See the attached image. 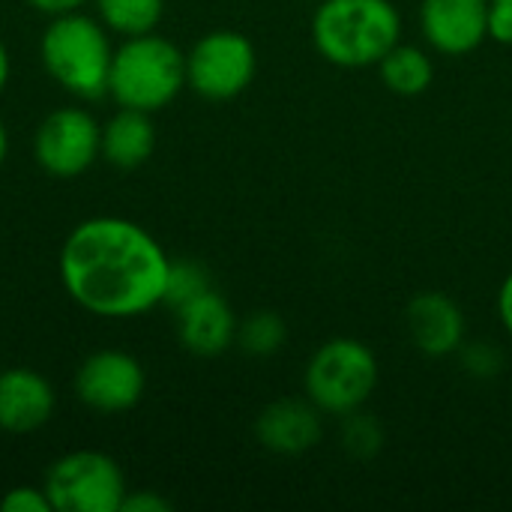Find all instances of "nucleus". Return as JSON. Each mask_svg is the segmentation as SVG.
<instances>
[{"label":"nucleus","mask_w":512,"mask_h":512,"mask_svg":"<svg viewBox=\"0 0 512 512\" xmlns=\"http://www.w3.org/2000/svg\"><path fill=\"white\" fill-rule=\"evenodd\" d=\"M171 258L132 219L93 216L78 222L57 255L60 285L75 306L105 321H126L165 303Z\"/></svg>","instance_id":"nucleus-1"},{"label":"nucleus","mask_w":512,"mask_h":512,"mask_svg":"<svg viewBox=\"0 0 512 512\" xmlns=\"http://www.w3.org/2000/svg\"><path fill=\"white\" fill-rule=\"evenodd\" d=\"M309 33L327 63L369 69L402 42V12L393 0H318Z\"/></svg>","instance_id":"nucleus-2"},{"label":"nucleus","mask_w":512,"mask_h":512,"mask_svg":"<svg viewBox=\"0 0 512 512\" xmlns=\"http://www.w3.org/2000/svg\"><path fill=\"white\" fill-rule=\"evenodd\" d=\"M39 57L51 81L81 102H96L108 96L114 45L108 27L84 12L51 15Z\"/></svg>","instance_id":"nucleus-3"},{"label":"nucleus","mask_w":512,"mask_h":512,"mask_svg":"<svg viewBox=\"0 0 512 512\" xmlns=\"http://www.w3.org/2000/svg\"><path fill=\"white\" fill-rule=\"evenodd\" d=\"M186 87V54L165 36L141 33L114 48L108 96L120 108L156 114Z\"/></svg>","instance_id":"nucleus-4"},{"label":"nucleus","mask_w":512,"mask_h":512,"mask_svg":"<svg viewBox=\"0 0 512 512\" xmlns=\"http://www.w3.org/2000/svg\"><path fill=\"white\" fill-rule=\"evenodd\" d=\"M378 378L381 366L375 351L354 336H336L312 351L303 372V390L324 417L342 420L366 408Z\"/></svg>","instance_id":"nucleus-5"},{"label":"nucleus","mask_w":512,"mask_h":512,"mask_svg":"<svg viewBox=\"0 0 512 512\" xmlns=\"http://www.w3.org/2000/svg\"><path fill=\"white\" fill-rule=\"evenodd\" d=\"M54 512H120L126 477L108 453L72 450L51 462L42 483Z\"/></svg>","instance_id":"nucleus-6"},{"label":"nucleus","mask_w":512,"mask_h":512,"mask_svg":"<svg viewBox=\"0 0 512 512\" xmlns=\"http://www.w3.org/2000/svg\"><path fill=\"white\" fill-rule=\"evenodd\" d=\"M258 72V51L237 30H210L186 54V87L207 102L237 99Z\"/></svg>","instance_id":"nucleus-7"},{"label":"nucleus","mask_w":512,"mask_h":512,"mask_svg":"<svg viewBox=\"0 0 512 512\" xmlns=\"http://www.w3.org/2000/svg\"><path fill=\"white\" fill-rule=\"evenodd\" d=\"M99 138L102 123L87 108H57L36 126L33 159L45 174L57 180H72L90 171L99 159Z\"/></svg>","instance_id":"nucleus-8"},{"label":"nucleus","mask_w":512,"mask_h":512,"mask_svg":"<svg viewBox=\"0 0 512 512\" xmlns=\"http://www.w3.org/2000/svg\"><path fill=\"white\" fill-rule=\"evenodd\" d=\"M147 375L144 366L117 348L93 351L81 360L75 372V396L84 408L99 414H123L135 408L144 396Z\"/></svg>","instance_id":"nucleus-9"},{"label":"nucleus","mask_w":512,"mask_h":512,"mask_svg":"<svg viewBox=\"0 0 512 512\" xmlns=\"http://www.w3.org/2000/svg\"><path fill=\"white\" fill-rule=\"evenodd\" d=\"M492 0H423L420 33L432 51L465 57L489 39Z\"/></svg>","instance_id":"nucleus-10"},{"label":"nucleus","mask_w":512,"mask_h":512,"mask_svg":"<svg viewBox=\"0 0 512 512\" xmlns=\"http://www.w3.org/2000/svg\"><path fill=\"white\" fill-rule=\"evenodd\" d=\"M405 330L411 345L426 357H456L468 342L462 306L441 291H423L411 297L405 309Z\"/></svg>","instance_id":"nucleus-11"},{"label":"nucleus","mask_w":512,"mask_h":512,"mask_svg":"<svg viewBox=\"0 0 512 512\" xmlns=\"http://www.w3.org/2000/svg\"><path fill=\"white\" fill-rule=\"evenodd\" d=\"M255 438L267 453L303 456L324 438V414L309 399H276L255 420Z\"/></svg>","instance_id":"nucleus-12"},{"label":"nucleus","mask_w":512,"mask_h":512,"mask_svg":"<svg viewBox=\"0 0 512 512\" xmlns=\"http://www.w3.org/2000/svg\"><path fill=\"white\" fill-rule=\"evenodd\" d=\"M57 408L54 387L45 375L27 366L0 369V429L27 435L42 429Z\"/></svg>","instance_id":"nucleus-13"},{"label":"nucleus","mask_w":512,"mask_h":512,"mask_svg":"<svg viewBox=\"0 0 512 512\" xmlns=\"http://www.w3.org/2000/svg\"><path fill=\"white\" fill-rule=\"evenodd\" d=\"M237 324L231 303L216 288L177 309L180 345L195 357H219L237 345Z\"/></svg>","instance_id":"nucleus-14"},{"label":"nucleus","mask_w":512,"mask_h":512,"mask_svg":"<svg viewBox=\"0 0 512 512\" xmlns=\"http://www.w3.org/2000/svg\"><path fill=\"white\" fill-rule=\"evenodd\" d=\"M156 150V126L147 111L135 108H117L102 123V138H99V159L120 171L141 168Z\"/></svg>","instance_id":"nucleus-15"},{"label":"nucleus","mask_w":512,"mask_h":512,"mask_svg":"<svg viewBox=\"0 0 512 512\" xmlns=\"http://www.w3.org/2000/svg\"><path fill=\"white\" fill-rule=\"evenodd\" d=\"M378 72H381L384 87L393 90L396 96H420L435 81V63H432V57L423 48L405 45V42H399L378 63Z\"/></svg>","instance_id":"nucleus-16"},{"label":"nucleus","mask_w":512,"mask_h":512,"mask_svg":"<svg viewBox=\"0 0 512 512\" xmlns=\"http://www.w3.org/2000/svg\"><path fill=\"white\" fill-rule=\"evenodd\" d=\"M99 21L120 39L153 33L165 15V0H93Z\"/></svg>","instance_id":"nucleus-17"},{"label":"nucleus","mask_w":512,"mask_h":512,"mask_svg":"<svg viewBox=\"0 0 512 512\" xmlns=\"http://www.w3.org/2000/svg\"><path fill=\"white\" fill-rule=\"evenodd\" d=\"M285 339H288V327L282 315L270 309L252 312L237 324V345L249 357H273L282 351Z\"/></svg>","instance_id":"nucleus-18"},{"label":"nucleus","mask_w":512,"mask_h":512,"mask_svg":"<svg viewBox=\"0 0 512 512\" xmlns=\"http://www.w3.org/2000/svg\"><path fill=\"white\" fill-rule=\"evenodd\" d=\"M213 288L210 270L195 261V258H177L168 267V282H165V306H171L174 312L186 303H192L195 297L207 294Z\"/></svg>","instance_id":"nucleus-19"},{"label":"nucleus","mask_w":512,"mask_h":512,"mask_svg":"<svg viewBox=\"0 0 512 512\" xmlns=\"http://www.w3.org/2000/svg\"><path fill=\"white\" fill-rule=\"evenodd\" d=\"M339 441H342V447H345L348 456L369 462V459H375V456L381 453V447H384V426H381L372 414H366V411L360 408V411L342 417Z\"/></svg>","instance_id":"nucleus-20"},{"label":"nucleus","mask_w":512,"mask_h":512,"mask_svg":"<svg viewBox=\"0 0 512 512\" xmlns=\"http://www.w3.org/2000/svg\"><path fill=\"white\" fill-rule=\"evenodd\" d=\"M456 357H459L462 372L477 378V381L498 378L504 369V351L492 342H465Z\"/></svg>","instance_id":"nucleus-21"},{"label":"nucleus","mask_w":512,"mask_h":512,"mask_svg":"<svg viewBox=\"0 0 512 512\" xmlns=\"http://www.w3.org/2000/svg\"><path fill=\"white\" fill-rule=\"evenodd\" d=\"M3 512H54L42 486H15L0 498Z\"/></svg>","instance_id":"nucleus-22"},{"label":"nucleus","mask_w":512,"mask_h":512,"mask_svg":"<svg viewBox=\"0 0 512 512\" xmlns=\"http://www.w3.org/2000/svg\"><path fill=\"white\" fill-rule=\"evenodd\" d=\"M489 39L498 45H512V3L492 0L489 6Z\"/></svg>","instance_id":"nucleus-23"},{"label":"nucleus","mask_w":512,"mask_h":512,"mask_svg":"<svg viewBox=\"0 0 512 512\" xmlns=\"http://www.w3.org/2000/svg\"><path fill=\"white\" fill-rule=\"evenodd\" d=\"M120 512H171V501L153 489H141V492H126Z\"/></svg>","instance_id":"nucleus-24"},{"label":"nucleus","mask_w":512,"mask_h":512,"mask_svg":"<svg viewBox=\"0 0 512 512\" xmlns=\"http://www.w3.org/2000/svg\"><path fill=\"white\" fill-rule=\"evenodd\" d=\"M498 321L512 339V273H507V279L498 288Z\"/></svg>","instance_id":"nucleus-25"},{"label":"nucleus","mask_w":512,"mask_h":512,"mask_svg":"<svg viewBox=\"0 0 512 512\" xmlns=\"http://www.w3.org/2000/svg\"><path fill=\"white\" fill-rule=\"evenodd\" d=\"M33 9H39L42 15H63V12H75L81 9L87 0H27Z\"/></svg>","instance_id":"nucleus-26"},{"label":"nucleus","mask_w":512,"mask_h":512,"mask_svg":"<svg viewBox=\"0 0 512 512\" xmlns=\"http://www.w3.org/2000/svg\"><path fill=\"white\" fill-rule=\"evenodd\" d=\"M9 72H12L9 51H6V45H3V39H0V93H3V90H6V84H9Z\"/></svg>","instance_id":"nucleus-27"},{"label":"nucleus","mask_w":512,"mask_h":512,"mask_svg":"<svg viewBox=\"0 0 512 512\" xmlns=\"http://www.w3.org/2000/svg\"><path fill=\"white\" fill-rule=\"evenodd\" d=\"M6 156H9V132H6L3 117H0V168H3V162H6Z\"/></svg>","instance_id":"nucleus-28"},{"label":"nucleus","mask_w":512,"mask_h":512,"mask_svg":"<svg viewBox=\"0 0 512 512\" xmlns=\"http://www.w3.org/2000/svg\"><path fill=\"white\" fill-rule=\"evenodd\" d=\"M507 3H512V0H507Z\"/></svg>","instance_id":"nucleus-29"},{"label":"nucleus","mask_w":512,"mask_h":512,"mask_svg":"<svg viewBox=\"0 0 512 512\" xmlns=\"http://www.w3.org/2000/svg\"><path fill=\"white\" fill-rule=\"evenodd\" d=\"M315 3H318V0H315Z\"/></svg>","instance_id":"nucleus-30"}]
</instances>
